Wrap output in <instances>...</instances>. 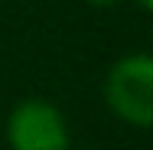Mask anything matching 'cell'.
<instances>
[{"mask_svg":"<svg viewBox=\"0 0 153 150\" xmlns=\"http://www.w3.org/2000/svg\"><path fill=\"white\" fill-rule=\"evenodd\" d=\"M104 98L111 111L134 127H150L153 121V59L137 52L111 65L104 78Z\"/></svg>","mask_w":153,"mask_h":150,"instance_id":"1","label":"cell"},{"mask_svg":"<svg viewBox=\"0 0 153 150\" xmlns=\"http://www.w3.org/2000/svg\"><path fill=\"white\" fill-rule=\"evenodd\" d=\"M91 7H98V10H111V7H117L121 0H88Z\"/></svg>","mask_w":153,"mask_h":150,"instance_id":"3","label":"cell"},{"mask_svg":"<svg viewBox=\"0 0 153 150\" xmlns=\"http://www.w3.org/2000/svg\"><path fill=\"white\" fill-rule=\"evenodd\" d=\"M137 3H140L143 10H150V7H153V0H137Z\"/></svg>","mask_w":153,"mask_h":150,"instance_id":"4","label":"cell"},{"mask_svg":"<svg viewBox=\"0 0 153 150\" xmlns=\"http://www.w3.org/2000/svg\"><path fill=\"white\" fill-rule=\"evenodd\" d=\"M7 140L13 150H68V124L56 104L26 98L7 118Z\"/></svg>","mask_w":153,"mask_h":150,"instance_id":"2","label":"cell"}]
</instances>
